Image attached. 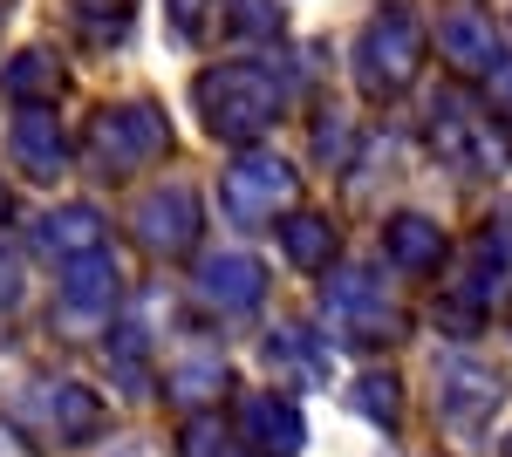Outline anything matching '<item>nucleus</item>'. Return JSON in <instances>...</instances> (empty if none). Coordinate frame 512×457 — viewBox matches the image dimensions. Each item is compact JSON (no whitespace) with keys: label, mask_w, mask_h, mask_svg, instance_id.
I'll return each mask as SVG.
<instances>
[{"label":"nucleus","mask_w":512,"mask_h":457,"mask_svg":"<svg viewBox=\"0 0 512 457\" xmlns=\"http://www.w3.org/2000/svg\"><path fill=\"white\" fill-rule=\"evenodd\" d=\"M280 116V89L267 69L233 62V69H205L198 76V123L219 137V144H260Z\"/></svg>","instance_id":"obj_1"},{"label":"nucleus","mask_w":512,"mask_h":457,"mask_svg":"<svg viewBox=\"0 0 512 457\" xmlns=\"http://www.w3.org/2000/svg\"><path fill=\"white\" fill-rule=\"evenodd\" d=\"M431 144L444 164H458V171H472V178H485V171H506L512 164V137L506 123H492V110L485 103H472V96H437L431 110Z\"/></svg>","instance_id":"obj_2"},{"label":"nucleus","mask_w":512,"mask_h":457,"mask_svg":"<svg viewBox=\"0 0 512 457\" xmlns=\"http://www.w3.org/2000/svg\"><path fill=\"white\" fill-rule=\"evenodd\" d=\"M164 144H171V123H164L158 103H110L89 123V164H96V178L144 171L151 157H164Z\"/></svg>","instance_id":"obj_3"},{"label":"nucleus","mask_w":512,"mask_h":457,"mask_svg":"<svg viewBox=\"0 0 512 457\" xmlns=\"http://www.w3.org/2000/svg\"><path fill=\"white\" fill-rule=\"evenodd\" d=\"M424 21L410 14V7H383L376 21H369V35L355 48V69H362V89H376V96H396V89H410L417 69H424Z\"/></svg>","instance_id":"obj_4"},{"label":"nucleus","mask_w":512,"mask_h":457,"mask_svg":"<svg viewBox=\"0 0 512 457\" xmlns=\"http://www.w3.org/2000/svg\"><path fill=\"white\" fill-rule=\"evenodd\" d=\"M219 198L239 226H274L287 219V198H301V171L280 151H239L219 178Z\"/></svg>","instance_id":"obj_5"},{"label":"nucleus","mask_w":512,"mask_h":457,"mask_svg":"<svg viewBox=\"0 0 512 457\" xmlns=\"http://www.w3.org/2000/svg\"><path fill=\"white\" fill-rule=\"evenodd\" d=\"M512 376L499 362H478V355H444L437 362V410L451 430H478V417H492L506 403Z\"/></svg>","instance_id":"obj_6"},{"label":"nucleus","mask_w":512,"mask_h":457,"mask_svg":"<svg viewBox=\"0 0 512 457\" xmlns=\"http://www.w3.org/2000/svg\"><path fill=\"white\" fill-rule=\"evenodd\" d=\"M321 307H328V321L349 335V342H396L403 335V314H396V301L376 287V273H335L328 280V294H321Z\"/></svg>","instance_id":"obj_7"},{"label":"nucleus","mask_w":512,"mask_h":457,"mask_svg":"<svg viewBox=\"0 0 512 457\" xmlns=\"http://www.w3.org/2000/svg\"><path fill=\"white\" fill-rule=\"evenodd\" d=\"M21 410L41 417L55 430V444H89L96 430H103V396L76 376H41L28 382V396H21Z\"/></svg>","instance_id":"obj_8"},{"label":"nucleus","mask_w":512,"mask_h":457,"mask_svg":"<svg viewBox=\"0 0 512 457\" xmlns=\"http://www.w3.org/2000/svg\"><path fill=\"white\" fill-rule=\"evenodd\" d=\"M117 260H110V246L103 253H82L62 267V321L69 328H110V314H117Z\"/></svg>","instance_id":"obj_9"},{"label":"nucleus","mask_w":512,"mask_h":457,"mask_svg":"<svg viewBox=\"0 0 512 457\" xmlns=\"http://www.w3.org/2000/svg\"><path fill=\"white\" fill-rule=\"evenodd\" d=\"M198 226H205V212H198V191H185V185L151 191V198L137 205V239H144V253H192Z\"/></svg>","instance_id":"obj_10"},{"label":"nucleus","mask_w":512,"mask_h":457,"mask_svg":"<svg viewBox=\"0 0 512 457\" xmlns=\"http://www.w3.org/2000/svg\"><path fill=\"white\" fill-rule=\"evenodd\" d=\"M233 423H239V444H246L253 457H294L301 444H308V423L294 417V403H287V396H274V389L246 396Z\"/></svg>","instance_id":"obj_11"},{"label":"nucleus","mask_w":512,"mask_h":457,"mask_svg":"<svg viewBox=\"0 0 512 457\" xmlns=\"http://www.w3.org/2000/svg\"><path fill=\"white\" fill-rule=\"evenodd\" d=\"M7 157L35 178V185H55L62 164H69V144H62V123L55 110H14V130H7Z\"/></svg>","instance_id":"obj_12"},{"label":"nucleus","mask_w":512,"mask_h":457,"mask_svg":"<svg viewBox=\"0 0 512 457\" xmlns=\"http://www.w3.org/2000/svg\"><path fill=\"white\" fill-rule=\"evenodd\" d=\"M198 294L212 307H226V314H246V307H260V294H267V267L253 253H205L198 260Z\"/></svg>","instance_id":"obj_13"},{"label":"nucleus","mask_w":512,"mask_h":457,"mask_svg":"<svg viewBox=\"0 0 512 457\" xmlns=\"http://www.w3.org/2000/svg\"><path fill=\"white\" fill-rule=\"evenodd\" d=\"M35 246L48 253V260H82V253H103L110 246V219L96 212V205H55L48 219L35 226Z\"/></svg>","instance_id":"obj_14"},{"label":"nucleus","mask_w":512,"mask_h":457,"mask_svg":"<svg viewBox=\"0 0 512 457\" xmlns=\"http://www.w3.org/2000/svg\"><path fill=\"white\" fill-rule=\"evenodd\" d=\"M437 55H444L458 76H499V35H492L478 14L437 21Z\"/></svg>","instance_id":"obj_15"},{"label":"nucleus","mask_w":512,"mask_h":457,"mask_svg":"<svg viewBox=\"0 0 512 457\" xmlns=\"http://www.w3.org/2000/svg\"><path fill=\"white\" fill-rule=\"evenodd\" d=\"M383 253L403 273H437L444 267V226L424 219V212H396L390 226H383Z\"/></svg>","instance_id":"obj_16"},{"label":"nucleus","mask_w":512,"mask_h":457,"mask_svg":"<svg viewBox=\"0 0 512 457\" xmlns=\"http://www.w3.org/2000/svg\"><path fill=\"white\" fill-rule=\"evenodd\" d=\"M226 389H233L226 362H212V355H185V362L164 376V403H178V410L205 417V410H219V396H226Z\"/></svg>","instance_id":"obj_17"},{"label":"nucleus","mask_w":512,"mask_h":457,"mask_svg":"<svg viewBox=\"0 0 512 457\" xmlns=\"http://www.w3.org/2000/svg\"><path fill=\"white\" fill-rule=\"evenodd\" d=\"M0 89H7L21 110H48V96H62V62H55V48H21V55L0 69Z\"/></svg>","instance_id":"obj_18"},{"label":"nucleus","mask_w":512,"mask_h":457,"mask_svg":"<svg viewBox=\"0 0 512 457\" xmlns=\"http://www.w3.org/2000/svg\"><path fill=\"white\" fill-rule=\"evenodd\" d=\"M280 253H287L294 267H308V273L335 267V226H328L321 212H287V219H280Z\"/></svg>","instance_id":"obj_19"},{"label":"nucleus","mask_w":512,"mask_h":457,"mask_svg":"<svg viewBox=\"0 0 512 457\" xmlns=\"http://www.w3.org/2000/svg\"><path fill=\"white\" fill-rule=\"evenodd\" d=\"M349 403L362 410L369 423H383V430H396V417H403V382L383 376V369H369V376L349 389Z\"/></svg>","instance_id":"obj_20"},{"label":"nucleus","mask_w":512,"mask_h":457,"mask_svg":"<svg viewBox=\"0 0 512 457\" xmlns=\"http://www.w3.org/2000/svg\"><path fill=\"white\" fill-rule=\"evenodd\" d=\"M308 355H315L308 335H267V362H280V376H287V382H321V369L308 362Z\"/></svg>","instance_id":"obj_21"},{"label":"nucleus","mask_w":512,"mask_h":457,"mask_svg":"<svg viewBox=\"0 0 512 457\" xmlns=\"http://www.w3.org/2000/svg\"><path fill=\"white\" fill-rule=\"evenodd\" d=\"M226 28L246 35V41H274L280 14H274V0H226Z\"/></svg>","instance_id":"obj_22"},{"label":"nucleus","mask_w":512,"mask_h":457,"mask_svg":"<svg viewBox=\"0 0 512 457\" xmlns=\"http://www.w3.org/2000/svg\"><path fill=\"white\" fill-rule=\"evenodd\" d=\"M69 7L96 28V41H117V28L130 21V0H69Z\"/></svg>","instance_id":"obj_23"},{"label":"nucleus","mask_w":512,"mask_h":457,"mask_svg":"<svg viewBox=\"0 0 512 457\" xmlns=\"http://www.w3.org/2000/svg\"><path fill=\"white\" fill-rule=\"evenodd\" d=\"M117 376L123 389H144V335L137 328H117Z\"/></svg>","instance_id":"obj_24"},{"label":"nucleus","mask_w":512,"mask_h":457,"mask_svg":"<svg viewBox=\"0 0 512 457\" xmlns=\"http://www.w3.org/2000/svg\"><path fill=\"white\" fill-rule=\"evenodd\" d=\"M185 457H226V437H219L212 417H192V430H185Z\"/></svg>","instance_id":"obj_25"},{"label":"nucleus","mask_w":512,"mask_h":457,"mask_svg":"<svg viewBox=\"0 0 512 457\" xmlns=\"http://www.w3.org/2000/svg\"><path fill=\"white\" fill-rule=\"evenodd\" d=\"M171 21H178V35H198L205 28V0H171Z\"/></svg>","instance_id":"obj_26"},{"label":"nucleus","mask_w":512,"mask_h":457,"mask_svg":"<svg viewBox=\"0 0 512 457\" xmlns=\"http://www.w3.org/2000/svg\"><path fill=\"white\" fill-rule=\"evenodd\" d=\"M0 457H35L28 444H21V430H14V423H0Z\"/></svg>","instance_id":"obj_27"},{"label":"nucleus","mask_w":512,"mask_h":457,"mask_svg":"<svg viewBox=\"0 0 512 457\" xmlns=\"http://www.w3.org/2000/svg\"><path fill=\"white\" fill-rule=\"evenodd\" d=\"M14 294H21V280H14V267L0 260V307H14Z\"/></svg>","instance_id":"obj_28"},{"label":"nucleus","mask_w":512,"mask_h":457,"mask_svg":"<svg viewBox=\"0 0 512 457\" xmlns=\"http://www.w3.org/2000/svg\"><path fill=\"white\" fill-rule=\"evenodd\" d=\"M499 457H512V430H506V451H499Z\"/></svg>","instance_id":"obj_29"}]
</instances>
